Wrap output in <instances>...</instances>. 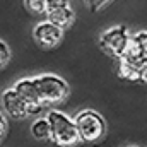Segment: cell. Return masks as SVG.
<instances>
[{"label": "cell", "mask_w": 147, "mask_h": 147, "mask_svg": "<svg viewBox=\"0 0 147 147\" xmlns=\"http://www.w3.org/2000/svg\"><path fill=\"white\" fill-rule=\"evenodd\" d=\"M46 118L51 128V140L58 147H74L77 142H80L74 118L62 111H50Z\"/></svg>", "instance_id": "1"}, {"label": "cell", "mask_w": 147, "mask_h": 147, "mask_svg": "<svg viewBox=\"0 0 147 147\" xmlns=\"http://www.w3.org/2000/svg\"><path fill=\"white\" fill-rule=\"evenodd\" d=\"M34 86L38 89L39 99L43 103V106H50V105H58L62 103L67 96H69V84L53 74H43L39 77H34Z\"/></svg>", "instance_id": "2"}, {"label": "cell", "mask_w": 147, "mask_h": 147, "mask_svg": "<svg viewBox=\"0 0 147 147\" xmlns=\"http://www.w3.org/2000/svg\"><path fill=\"white\" fill-rule=\"evenodd\" d=\"M77 132H79V139L80 142H98L103 139V135L106 134V121L105 118L94 110H82L74 116Z\"/></svg>", "instance_id": "3"}, {"label": "cell", "mask_w": 147, "mask_h": 147, "mask_svg": "<svg viewBox=\"0 0 147 147\" xmlns=\"http://www.w3.org/2000/svg\"><path fill=\"white\" fill-rule=\"evenodd\" d=\"M132 34L128 33V29L125 26H115V28H110L106 29L101 38H99V46L115 58H120L127 46H128V41H130Z\"/></svg>", "instance_id": "4"}, {"label": "cell", "mask_w": 147, "mask_h": 147, "mask_svg": "<svg viewBox=\"0 0 147 147\" xmlns=\"http://www.w3.org/2000/svg\"><path fill=\"white\" fill-rule=\"evenodd\" d=\"M2 106H3L5 113L9 116H12L14 120H22V118H26L28 115L33 113L31 106L14 89L3 91V94H2Z\"/></svg>", "instance_id": "5"}, {"label": "cell", "mask_w": 147, "mask_h": 147, "mask_svg": "<svg viewBox=\"0 0 147 147\" xmlns=\"http://www.w3.org/2000/svg\"><path fill=\"white\" fill-rule=\"evenodd\" d=\"M33 34H34V39L38 41V45H41L45 48H53V46H57L62 41L63 29L55 26L50 21H43V22H39L34 28Z\"/></svg>", "instance_id": "6"}, {"label": "cell", "mask_w": 147, "mask_h": 147, "mask_svg": "<svg viewBox=\"0 0 147 147\" xmlns=\"http://www.w3.org/2000/svg\"><path fill=\"white\" fill-rule=\"evenodd\" d=\"M12 89L31 106L33 113H38V111L43 108V103L39 99V94H38V89H36V86H34V80L33 79H21V80H17L14 84Z\"/></svg>", "instance_id": "7"}, {"label": "cell", "mask_w": 147, "mask_h": 147, "mask_svg": "<svg viewBox=\"0 0 147 147\" xmlns=\"http://www.w3.org/2000/svg\"><path fill=\"white\" fill-rule=\"evenodd\" d=\"M46 21L53 22L55 26H58V28H62V29L69 28L74 22V10L70 9L69 2H67V3H60V5L48 7Z\"/></svg>", "instance_id": "8"}, {"label": "cell", "mask_w": 147, "mask_h": 147, "mask_svg": "<svg viewBox=\"0 0 147 147\" xmlns=\"http://www.w3.org/2000/svg\"><path fill=\"white\" fill-rule=\"evenodd\" d=\"M31 134L38 140H51V128L48 118H38L36 121L31 125Z\"/></svg>", "instance_id": "9"}, {"label": "cell", "mask_w": 147, "mask_h": 147, "mask_svg": "<svg viewBox=\"0 0 147 147\" xmlns=\"http://www.w3.org/2000/svg\"><path fill=\"white\" fill-rule=\"evenodd\" d=\"M24 5L29 12H33L36 16H46V12H48L46 0H24Z\"/></svg>", "instance_id": "10"}, {"label": "cell", "mask_w": 147, "mask_h": 147, "mask_svg": "<svg viewBox=\"0 0 147 147\" xmlns=\"http://www.w3.org/2000/svg\"><path fill=\"white\" fill-rule=\"evenodd\" d=\"M9 60H10V50H9V46L0 39V69L5 67Z\"/></svg>", "instance_id": "11"}, {"label": "cell", "mask_w": 147, "mask_h": 147, "mask_svg": "<svg viewBox=\"0 0 147 147\" xmlns=\"http://www.w3.org/2000/svg\"><path fill=\"white\" fill-rule=\"evenodd\" d=\"M134 39L137 41V45L142 48V51L147 55V31H140V33H135V34H132Z\"/></svg>", "instance_id": "12"}, {"label": "cell", "mask_w": 147, "mask_h": 147, "mask_svg": "<svg viewBox=\"0 0 147 147\" xmlns=\"http://www.w3.org/2000/svg\"><path fill=\"white\" fill-rule=\"evenodd\" d=\"M91 7H94V9H98V7H103L106 2H110V0H86Z\"/></svg>", "instance_id": "13"}, {"label": "cell", "mask_w": 147, "mask_h": 147, "mask_svg": "<svg viewBox=\"0 0 147 147\" xmlns=\"http://www.w3.org/2000/svg\"><path fill=\"white\" fill-rule=\"evenodd\" d=\"M5 128H7V121H5L3 115L0 113V139H2V137H3V134H5Z\"/></svg>", "instance_id": "14"}, {"label": "cell", "mask_w": 147, "mask_h": 147, "mask_svg": "<svg viewBox=\"0 0 147 147\" xmlns=\"http://www.w3.org/2000/svg\"><path fill=\"white\" fill-rule=\"evenodd\" d=\"M48 2V7H53V5H60V3H67L69 0H46Z\"/></svg>", "instance_id": "15"}]
</instances>
